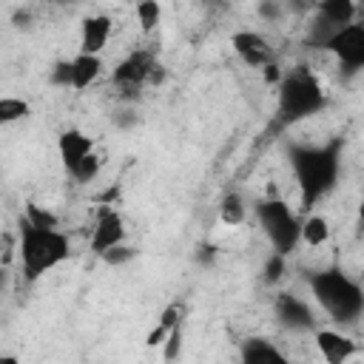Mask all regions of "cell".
<instances>
[{
	"label": "cell",
	"instance_id": "6da1fadb",
	"mask_svg": "<svg viewBox=\"0 0 364 364\" xmlns=\"http://www.w3.org/2000/svg\"><path fill=\"white\" fill-rule=\"evenodd\" d=\"M341 154H344V139L333 136L318 145H290L287 159L301 193V208L313 210L338 182L341 173Z\"/></svg>",
	"mask_w": 364,
	"mask_h": 364
},
{
	"label": "cell",
	"instance_id": "7a4b0ae2",
	"mask_svg": "<svg viewBox=\"0 0 364 364\" xmlns=\"http://www.w3.org/2000/svg\"><path fill=\"white\" fill-rule=\"evenodd\" d=\"M327 108V91L318 82L316 71L307 63H299L284 71L282 82L276 85V114L273 131L293 128Z\"/></svg>",
	"mask_w": 364,
	"mask_h": 364
},
{
	"label": "cell",
	"instance_id": "3957f363",
	"mask_svg": "<svg viewBox=\"0 0 364 364\" xmlns=\"http://www.w3.org/2000/svg\"><path fill=\"white\" fill-rule=\"evenodd\" d=\"M20 230H17V250H20V264H23V279L34 284L40 276L48 270L60 267L71 256V242L60 228H40L20 216Z\"/></svg>",
	"mask_w": 364,
	"mask_h": 364
},
{
	"label": "cell",
	"instance_id": "277c9868",
	"mask_svg": "<svg viewBox=\"0 0 364 364\" xmlns=\"http://www.w3.org/2000/svg\"><path fill=\"white\" fill-rule=\"evenodd\" d=\"M310 290L318 307L338 324H353L364 313V287L341 267H324L310 273Z\"/></svg>",
	"mask_w": 364,
	"mask_h": 364
},
{
	"label": "cell",
	"instance_id": "5b68a950",
	"mask_svg": "<svg viewBox=\"0 0 364 364\" xmlns=\"http://www.w3.org/2000/svg\"><path fill=\"white\" fill-rule=\"evenodd\" d=\"M253 213H256V222L264 230L267 242L273 245V250H279L284 256L296 250V245L301 242V222L293 216L287 202H282L279 196H267V199L256 202Z\"/></svg>",
	"mask_w": 364,
	"mask_h": 364
},
{
	"label": "cell",
	"instance_id": "8992f818",
	"mask_svg": "<svg viewBox=\"0 0 364 364\" xmlns=\"http://www.w3.org/2000/svg\"><path fill=\"white\" fill-rule=\"evenodd\" d=\"M156 54L151 48H134L131 54H125L114 71H111V82L117 85L119 91V100L122 102H136L142 88L151 85V74L156 68Z\"/></svg>",
	"mask_w": 364,
	"mask_h": 364
},
{
	"label": "cell",
	"instance_id": "52a82bcc",
	"mask_svg": "<svg viewBox=\"0 0 364 364\" xmlns=\"http://www.w3.org/2000/svg\"><path fill=\"white\" fill-rule=\"evenodd\" d=\"M324 51H330L338 60V65L344 68V74L361 71L364 68V23H355L353 20L344 28H338L330 37V43H327Z\"/></svg>",
	"mask_w": 364,
	"mask_h": 364
},
{
	"label": "cell",
	"instance_id": "ba28073f",
	"mask_svg": "<svg viewBox=\"0 0 364 364\" xmlns=\"http://www.w3.org/2000/svg\"><path fill=\"white\" fill-rule=\"evenodd\" d=\"M273 313L279 318V324L290 333H316V316L310 310V304L293 293H279L273 299Z\"/></svg>",
	"mask_w": 364,
	"mask_h": 364
},
{
	"label": "cell",
	"instance_id": "9c48e42d",
	"mask_svg": "<svg viewBox=\"0 0 364 364\" xmlns=\"http://www.w3.org/2000/svg\"><path fill=\"white\" fill-rule=\"evenodd\" d=\"M119 242H125V222H122L119 210L114 205H100L94 228H91V250L97 256H102L108 247H114Z\"/></svg>",
	"mask_w": 364,
	"mask_h": 364
},
{
	"label": "cell",
	"instance_id": "30bf717a",
	"mask_svg": "<svg viewBox=\"0 0 364 364\" xmlns=\"http://www.w3.org/2000/svg\"><path fill=\"white\" fill-rule=\"evenodd\" d=\"M230 48L236 51V57L250 65V68H262L267 63H273V48L270 43L259 34V31H250V28H242V31H233L230 34Z\"/></svg>",
	"mask_w": 364,
	"mask_h": 364
},
{
	"label": "cell",
	"instance_id": "8fae6325",
	"mask_svg": "<svg viewBox=\"0 0 364 364\" xmlns=\"http://www.w3.org/2000/svg\"><path fill=\"white\" fill-rule=\"evenodd\" d=\"M57 151H60V159H63V168L71 173L91 151H94V139L88 134H82L80 128H68L57 136Z\"/></svg>",
	"mask_w": 364,
	"mask_h": 364
},
{
	"label": "cell",
	"instance_id": "7c38bea8",
	"mask_svg": "<svg viewBox=\"0 0 364 364\" xmlns=\"http://www.w3.org/2000/svg\"><path fill=\"white\" fill-rule=\"evenodd\" d=\"M114 20L108 14H91L80 26V51L82 54H100L108 46Z\"/></svg>",
	"mask_w": 364,
	"mask_h": 364
},
{
	"label": "cell",
	"instance_id": "4fadbf2b",
	"mask_svg": "<svg viewBox=\"0 0 364 364\" xmlns=\"http://www.w3.org/2000/svg\"><path fill=\"white\" fill-rule=\"evenodd\" d=\"M316 347L327 364H344L347 358H353L358 353L355 341L336 330H316Z\"/></svg>",
	"mask_w": 364,
	"mask_h": 364
},
{
	"label": "cell",
	"instance_id": "5bb4252c",
	"mask_svg": "<svg viewBox=\"0 0 364 364\" xmlns=\"http://www.w3.org/2000/svg\"><path fill=\"white\" fill-rule=\"evenodd\" d=\"M239 358L245 364H284L287 361V355L270 338H262V336H253V338L242 341Z\"/></svg>",
	"mask_w": 364,
	"mask_h": 364
},
{
	"label": "cell",
	"instance_id": "9a60e30c",
	"mask_svg": "<svg viewBox=\"0 0 364 364\" xmlns=\"http://www.w3.org/2000/svg\"><path fill=\"white\" fill-rule=\"evenodd\" d=\"M316 14L324 17L333 28H344L355 20V0H316Z\"/></svg>",
	"mask_w": 364,
	"mask_h": 364
},
{
	"label": "cell",
	"instance_id": "2e32d148",
	"mask_svg": "<svg viewBox=\"0 0 364 364\" xmlns=\"http://www.w3.org/2000/svg\"><path fill=\"white\" fill-rule=\"evenodd\" d=\"M100 71H102V60H100V54H77L74 57V91H85L97 77H100Z\"/></svg>",
	"mask_w": 364,
	"mask_h": 364
},
{
	"label": "cell",
	"instance_id": "e0dca14e",
	"mask_svg": "<svg viewBox=\"0 0 364 364\" xmlns=\"http://www.w3.org/2000/svg\"><path fill=\"white\" fill-rule=\"evenodd\" d=\"M301 242L310 247H321L330 242V222L321 213H310L307 219H301Z\"/></svg>",
	"mask_w": 364,
	"mask_h": 364
},
{
	"label": "cell",
	"instance_id": "ac0fdd59",
	"mask_svg": "<svg viewBox=\"0 0 364 364\" xmlns=\"http://www.w3.org/2000/svg\"><path fill=\"white\" fill-rule=\"evenodd\" d=\"M219 219H222L228 228H236V225H242V222L247 219V205H245L242 193L230 191V193L222 196V202H219Z\"/></svg>",
	"mask_w": 364,
	"mask_h": 364
},
{
	"label": "cell",
	"instance_id": "d6986e66",
	"mask_svg": "<svg viewBox=\"0 0 364 364\" xmlns=\"http://www.w3.org/2000/svg\"><path fill=\"white\" fill-rule=\"evenodd\" d=\"M179 318H182V307H179V304H168V307L159 313V321H156V324H154V330L148 333L145 344H148V347H162V341L168 338L171 327H173Z\"/></svg>",
	"mask_w": 364,
	"mask_h": 364
},
{
	"label": "cell",
	"instance_id": "ffe728a7",
	"mask_svg": "<svg viewBox=\"0 0 364 364\" xmlns=\"http://www.w3.org/2000/svg\"><path fill=\"white\" fill-rule=\"evenodd\" d=\"M136 23L142 28V34H154V28L162 20V6L159 0H136Z\"/></svg>",
	"mask_w": 364,
	"mask_h": 364
},
{
	"label": "cell",
	"instance_id": "44dd1931",
	"mask_svg": "<svg viewBox=\"0 0 364 364\" xmlns=\"http://www.w3.org/2000/svg\"><path fill=\"white\" fill-rule=\"evenodd\" d=\"M31 117V105L20 97H3L0 100V122L9 125V122H17V119H26Z\"/></svg>",
	"mask_w": 364,
	"mask_h": 364
},
{
	"label": "cell",
	"instance_id": "7402d4cb",
	"mask_svg": "<svg viewBox=\"0 0 364 364\" xmlns=\"http://www.w3.org/2000/svg\"><path fill=\"white\" fill-rule=\"evenodd\" d=\"M100 171H102V156L91 151V154H88V156H85L68 176H71L74 182H80V185H88V182H94V179L100 176Z\"/></svg>",
	"mask_w": 364,
	"mask_h": 364
},
{
	"label": "cell",
	"instance_id": "603a6c76",
	"mask_svg": "<svg viewBox=\"0 0 364 364\" xmlns=\"http://www.w3.org/2000/svg\"><path fill=\"white\" fill-rule=\"evenodd\" d=\"M23 216H26L28 222L40 225V228H60V216H57L54 210H48V208H40L37 202H26Z\"/></svg>",
	"mask_w": 364,
	"mask_h": 364
},
{
	"label": "cell",
	"instance_id": "cb8c5ba5",
	"mask_svg": "<svg viewBox=\"0 0 364 364\" xmlns=\"http://www.w3.org/2000/svg\"><path fill=\"white\" fill-rule=\"evenodd\" d=\"M136 256V247H131V245H125V242H119V245H114V247H108L100 259L105 262V264H111V267H122V264H128L131 259Z\"/></svg>",
	"mask_w": 364,
	"mask_h": 364
},
{
	"label": "cell",
	"instance_id": "d4e9b609",
	"mask_svg": "<svg viewBox=\"0 0 364 364\" xmlns=\"http://www.w3.org/2000/svg\"><path fill=\"white\" fill-rule=\"evenodd\" d=\"M284 267H287V256L279 253V250H273V253L267 256L264 267H262V279H264L267 284H273V282H279V279L284 276Z\"/></svg>",
	"mask_w": 364,
	"mask_h": 364
},
{
	"label": "cell",
	"instance_id": "484cf974",
	"mask_svg": "<svg viewBox=\"0 0 364 364\" xmlns=\"http://www.w3.org/2000/svg\"><path fill=\"white\" fill-rule=\"evenodd\" d=\"M179 353H182V318L171 327L168 338L162 341V358H165V361H176Z\"/></svg>",
	"mask_w": 364,
	"mask_h": 364
},
{
	"label": "cell",
	"instance_id": "4316f807",
	"mask_svg": "<svg viewBox=\"0 0 364 364\" xmlns=\"http://www.w3.org/2000/svg\"><path fill=\"white\" fill-rule=\"evenodd\" d=\"M48 80L54 85H60V88H71L74 85V60H57L51 74H48Z\"/></svg>",
	"mask_w": 364,
	"mask_h": 364
},
{
	"label": "cell",
	"instance_id": "83f0119b",
	"mask_svg": "<svg viewBox=\"0 0 364 364\" xmlns=\"http://www.w3.org/2000/svg\"><path fill=\"white\" fill-rule=\"evenodd\" d=\"M282 14H284L282 0H259V17H264V20H282Z\"/></svg>",
	"mask_w": 364,
	"mask_h": 364
},
{
	"label": "cell",
	"instance_id": "f1b7e54d",
	"mask_svg": "<svg viewBox=\"0 0 364 364\" xmlns=\"http://www.w3.org/2000/svg\"><path fill=\"white\" fill-rule=\"evenodd\" d=\"M282 77H284V71H282V65H279L276 60L267 63V65H262V80H264V85H279Z\"/></svg>",
	"mask_w": 364,
	"mask_h": 364
},
{
	"label": "cell",
	"instance_id": "f546056e",
	"mask_svg": "<svg viewBox=\"0 0 364 364\" xmlns=\"http://www.w3.org/2000/svg\"><path fill=\"white\" fill-rule=\"evenodd\" d=\"M14 259V236L11 233H3V256H0V264L9 267Z\"/></svg>",
	"mask_w": 364,
	"mask_h": 364
},
{
	"label": "cell",
	"instance_id": "4dcf8cb0",
	"mask_svg": "<svg viewBox=\"0 0 364 364\" xmlns=\"http://www.w3.org/2000/svg\"><path fill=\"white\" fill-rule=\"evenodd\" d=\"M114 125L117 128H131V125H136V114L134 111H119V114H114Z\"/></svg>",
	"mask_w": 364,
	"mask_h": 364
},
{
	"label": "cell",
	"instance_id": "1f68e13d",
	"mask_svg": "<svg viewBox=\"0 0 364 364\" xmlns=\"http://www.w3.org/2000/svg\"><path fill=\"white\" fill-rule=\"evenodd\" d=\"M213 256H216V247H213V245H202V247L196 250V262H199V264H210Z\"/></svg>",
	"mask_w": 364,
	"mask_h": 364
},
{
	"label": "cell",
	"instance_id": "d6a6232c",
	"mask_svg": "<svg viewBox=\"0 0 364 364\" xmlns=\"http://www.w3.org/2000/svg\"><path fill=\"white\" fill-rule=\"evenodd\" d=\"M11 20H14V26H17V28H28V26H31V11L20 9V11H14V17H11Z\"/></svg>",
	"mask_w": 364,
	"mask_h": 364
},
{
	"label": "cell",
	"instance_id": "836d02e7",
	"mask_svg": "<svg viewBox=\"0 0 364 364\" xmlns=\"http://www.w3.org/2000/svg\"><path fill=\"white\" fill-rule=\"evenodd\" d=\"M208 9H219V6H225V0H202Z\"/></svg>",
	"mask_w": 364,
	"mask_h": 364
},
{
	"label": "cell",
	"instance_id": "e575fe53",
	"mask_svg": "<svg viewBox=\"0 0 364 364\" xmlns=\"http://www.w3.org/2000/svg\"><path fill=\"white\" fill-rule=\"evenodd\" d=\"M54 6H74V3H80V0H51Z\"/></svg>",
	"mask_w": 364,
	"mask_h": 364
},
{
	"label": "cell",
	"instance_id": "d590c367",
	"mask_svg": "<svg viewBox=\"0 0 364 364\" xmlns=\"http://www.w3.org/2000/svg\"><path fill=\"white\" fill-rule=\"evenodd\" d=\"M358 216H361V222H364V196H361V205H358Z\"/></svg>",
	"mask_w": 364,
	"mask_h": 364
}]
</instances>
